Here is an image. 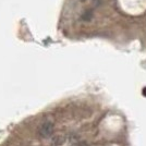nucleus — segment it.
Instances as JSON below:
<instances>
[{
	"label": "nucleus",
	"instance_id": "obj_1",
	"mask_svg": "<svg viewBox=\"0 0 146 146\" xmlns=\"http://www.w3.org/2000/svg\"><path fill=\"white\" fill-rule=\"evenodd\" d=\"M54 131V124L50 121H45L39 127V134L42 137H49Z\"/></svg>",
	"mask_w": 146,
	"mask_h": 146
},
{
	"label": "nucleus",
	"instance_id": "obj_2",
	"mask_svg": "<svg viewBox=\"0 0 146 146\" xmlns=\"http://www.w3.org/2000/svg\"><path fill=\"white\" fill-rule=\"evenodd\" d=\"M93 17V13L92 11H85V12L82 14V20L83 21H90Z\"/></svg>",
	"mask_w": 146,
	"mask_h": 146
}]
</instances>
